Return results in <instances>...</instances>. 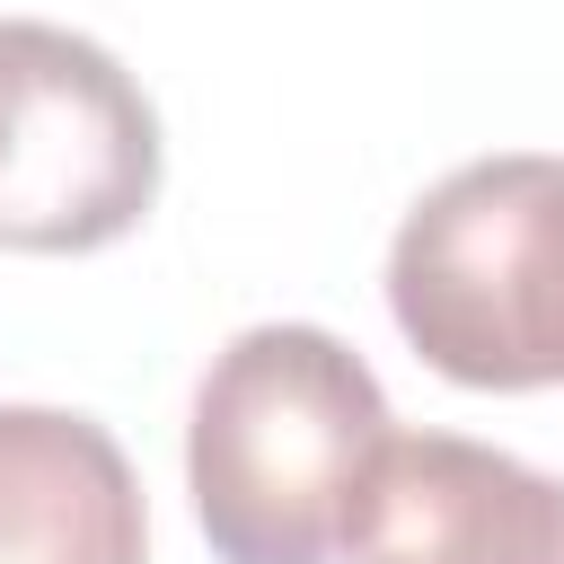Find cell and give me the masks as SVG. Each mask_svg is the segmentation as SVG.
<instances>
[{
    "instance_id": "277c9868",
    "label": "cell",
    "mask_w": 564,
    "mask_h": 564,
    "mask_svg": "<svg viewBox=\"0 0 564 564\" xmlns=\"http://www.w3.org/2000/svg\"><path fill=\"white\" fill-rule=\"evenodd\" d=\"M344 564H564V476L467 432H397L352 502Z\"/></svg>"
},
{
    "instance_id": "6da1fadb",
    "label": "cell",
    "mask_w": 564,
    "mask_h": 564,
    "mask_svg": "<svg viewBox=\"0 0 564 564\" xmlns=\"http://www.w3.org/2000/svg\"><path fill=\"white\" fill-rule=\"evenodd\" d=\"M397 441L388 388L370 361L308 326H238L194 379L185 414V494L220 564H335L352 502Z\"/></svg>"
},
{
    "instance_id": "5b68a950",
    "label": "cell",
    "mask_w": 564,
    "mask_h": 564,
    "mask_svg": "<svg viewBox=\"0 0 564 564\" xmlns=\"http://www.w3.org/2000/svg\"><path fill=\"white\" fill-rule=\"evenodd\" d=\"M0 564H150L123 441L70 405H0Z\"/></svg>"
},
{
    "instance_id": "3957f363",
    "label": "cell",
    "mask_w": 564,
    "mask_h": 564,
    "mask_svg": "<svg viewBox=\"0 0 564 564\" xmlns=\"http://www.w3.org/2000/svg\"><path fill=\"white\" fill-rule=\"evenodd\" d=\"M159 203V106L79 26L0 18V247L88 256Z\"/></svg>"
},
{
    "instance_id": "7a4b0ae2",
    "label": "cell",
    "mask_w": 564,
    "mask_h": 564,
    "mask_svg": "<svg viewBox=\"0 0 564 564\" xmlns=\"http://www.w3.org/2000/svg\"><path fill=\"white\" fill-rule=\"evenodd\" d=\"M388 317L458 388H564V159L494 150L423 185L388 238Z\"/></svg>"
}]
</instances>
